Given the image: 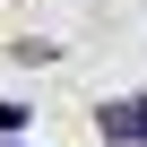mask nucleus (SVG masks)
I'll return each instance as SVG.
<instances>
[{"label":"nucleus","instance_id":"obj_1","mask_svg":"<svg viewBox=\"0 0 147 147\" xmlns=\"http://www.w3.org/2000/svg\"><path fill=\"white\" fill-rule=\"evenodd\" d=\"M95 130H104V147H147V95L104 104V113H95Z\"/></svg>","mask_w":147,"mask_h":147},{"label":"nucleus","instance_id":"obj_2","mask_svg":"<svg viewBox=\"0 0 147 147\" xmlns=\"http://www.w3.org/2000/svg\"><path fill=\"white\" fill-rule=\"evenodd\" d=\"M9 130H26V113H18V104H0V147H9Z\"/></svg>","mask_w":147,"mask_h":147}]
</instances>
